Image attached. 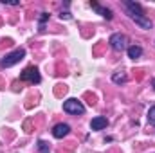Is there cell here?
<instances>
[{"label":"cell","mask_w":155,"mask_h":153,"mask_svg":"<svg viewBox=\"0 0 155 153\" xmlns=\"http://www.w3.org/2000/svg\"><path fill=\"white\" fill-rule=\"evenodd\" d=\"M124 7H126V11H128V16H130V18H132L139 27H141V29H152V27H153V22L144 15V11H143L141 4L126 0V2H124Z\"/></svg>","instance_id":"obj_1"},{"label":"cell","mask_w":155,"mask_h":153,"mask_svg":"<svg viewBox=\"0 0 155 153\" xmlns=\"http://www.w3.org/2000/svg\"><path fill=\"white\" fill-rule=\"evenodd\" d=\"M90 7H92V9H96V13H97V15H101L103 18H107V20H112V16H114V15H112V11H110L108 7H103V5H99L97 2H90Z\"/></svg>","instance_id":"obj_7"},{"label":"cell","mask_w":155,"mask_h":153,"mask_svg":"<svg viewBox=\"0 0 155 153\" xmlns=\"http://www.w3.org/2000/svg\"><path fill=\"white\" fill-rule=\"evenodd\" d=\"M63 110L67 112V114H72V115H81L85 114V106H83V103L81 101H78V99H67L65 103H63Z\"/></svg>","instance_id":"obj_3"},{"label":"cell","mask_w":155,"mask_h":153,"mask_svg":"<svg viewBox=\"0 0 155 153\" xmlns=\"http://www.w3.org/2000/svg\"><path fill=\"white\" fill-rule=\"evenodd\" d=\"M107 126H108V119H107V117H103V115L94 117V119H92V122H90V128H92V130H96V132H97V130H105Z\"/></svg>","instance_id":"obj_8"},{"label":"cell","mask_w":155,"mask_h":153,"mask_svg":"<svg viewBox=\"0 0 155 153\" xmlns=\"http://www.w3.org/2000/svg\"><path fill=\"white\" fill-rule=\"evenodd\" d=\"M38 150L40 153H51V148H49V144L45 141H38Z\"/></svg>","instance_id":"obj_11"},{"label":"cell","mask_w":155,"mask_h":153,"mask_svg":"<svg viewBox=\"0 0 155 153\" xmlns=\"http://www.w3.org/2000/svg\"><path fill=\"white\" fill-rule=\"evenodd\" d=\"M60 18H61V20H71V13H67V11L63 13V11H61V15H60Z\"/></svg>","instance_id":"obj_14"},{"label":"cell","mask_w":155,"mask_h":153,"mask_svg":"<svg viewBox=\"0 0 155 153\" xmlns=\"http://www.w3.org/2000/svg\"><path fill=\"white\" fill-rule=\"evenodd\" d=\"M110 45L114 50H124L126 49V36L121 34V33H116L110 36Z\"/></svg>","instance_id":"obj_5"},{"label":"cell","mask_w":155,"mask_h":153,"mask_svg":"<svg viewBox=\"0 0 155 153\" xmlns=\"http://www.w3.org/2000/svg\"><path fill=\"white\" fill-rule=\"evenodd\" d=\"M69 132H71V126L65 124V122H60V124H56V126L52 128V135H54L56 139H63L65 135H69Z\"/></svg>","instance_id":"obj_6"},{"label":"cell","mask_w":155,"mask_h":153,"mask_svg":"<svg viewBox=\"0 0 155 153\" xmlns=\"http://www.w3.org/2000/svg\"><path fill=\"white\" fill-rule=\"evenodd\" d=\"M24 58H25V49H22V47H20V49H15L13 52L5 54V56L2 58L0 67H2V69H9V67H13V65L20 63Z\"/></svg>","instance_id":"obj_2"},{"label":"cell","mask_w":155,"mask_h":153,"mask_svg":"<svg viewBox=\"0 0 155 153\" xmlns=\"http://www.w3.org/2000/svg\"><path fill=\"white\" fill-rule=\"evenodd\" d=\"M49 20V15L47 13H41V16H40V31H43V24Z\"/></svg>","instance_id":"obj_12"},{"label":"cell","mask_w":155,"mask_h":153,"mask_svg":"<svg viewBox=\"0 0 155 153\" xmlns=\"http://www.w3.org/2000/svg\"><path fill=\"white\" fill-rule=\"evenodd\" d=\"M148 121H150L152 124H155V106H152V108L148 110Z\"/></svg>","instance_id":"obj_13"},{"label":"cell","mask_w":155,"mask_h":153,"mask_svg":"<svg viewBox=\"0 0 155 153\" xmlns=\"http://www.w3.org/2000/svg\"><path fill=\"white\" fill-rule=\"evenodd\" d=\"M112 81H114L116 85H121V83H126V81H128V76H126L124 72H116V74L112 76Z\"/></svg>","instance_id":"obj_10"},{"label":"cell","mask_w":155,"mask_h":153,"mask_svg":"<svg viewBox=\"0 0 155 153\" xmlns=\"http://www.w3.org/2000/svg\"><path fill=\"white\" fill-rule=\"evenodd\" d=\"M153 90H155V79H153Z\"/></svg>","instance_id":"obj_15"},{"label":"cell","mask_w":155,"mask_h":153,"mask_svg":"<svg viewBox=\"0 0 155 153\" xmlns=\"http://www.w3.org/2000/svg\"><path fill=\"white\" fill-rule=\"evenodd\" d=\"M20 79L35 85V83H40V81H41V76H40V72H38V69H36V67H27V69H24V70H22Z\"/></svg>","instance_id":"obj_4"},{"label":"cell","mask_w":155,"mask_h":153,"mask_svg":"<svg viewBox=\"0 0 155 153\" xmlns=\"http://www.w3.org/2000/svg\"><path fill=\"white\" fill-rule=\"evenodd\" d=\"M128 58H132V60H137V58H141L143 56V47H139V45H132V47H128Z\"/></svg>","instance_id":"obj_9"}]
</instances>
